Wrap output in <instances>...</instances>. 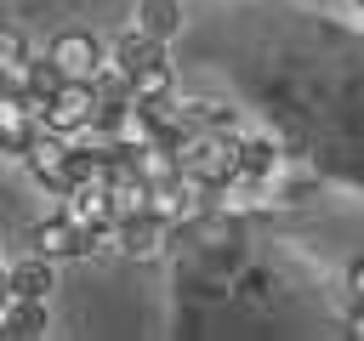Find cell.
Instances as JSON below:
<instances>
[{
	"label": "cell",
	"instance_id": "cell-12",
	"mask_svg": "<svg viewBox=\"0 0 364 341\" xmlns=\"http://www.w3.org/2000/svg\"><path fill=\"white\" fill-rule=\"evenodd\" d=\"M131 97L136 102H165L171 97V63L159 57V63H142L136 74H131Z\"/></svg>",
	"mask_w": 364,
	"mask_h": 341
},
{
	"label": "cell",
	"instance_id": "cell-14",
	"mask_svg": "<svg viewBox=\"0 0 364 341\" xmlns=\"http://www.w3.org/2000/svg\"><path fill=\"white\" fill-rule=\"evenodd\" d=\"M11 57H28V51H23V28L0 17V63H11Z\"/></svg>",
	"mask_w": 364,
	"mask_h": 341
},
{
	"label": "cell",
	"instance_id": "cell-6",
	"mask_svg": "<svg viewBox=\"0 0 364 341\" xmlns=\"http://www.w3.org/2000/svg\"><path fill=\"white\" fill-rule=\"evenodd\" d=\"M0 335H17V341L46 335V296H17V290H6V301H0Z\"/></svg>",
	"mask_w": 364,
	"mask_h": 341
},
{
	"label": "cell",
	"instance_id": "cell-3",
	"mask_svg": "<svg viewBox=\"0 0 364 341\" xmlns=\"http://www.w3.org/2000/svg\"><path fill=\"white\" fill-rule=\"evenodd\" d=\"M46 57L57 63V74H63V80H91V74L102 68V45H97L85 28H68V34H57V40L46 45Z\"/></svg>",
	"mask_w": 364,
	"mask_h": 341
},
{
	"label": "cell",
	"instance_id": "cell-4",
	"mask_svg": "<svg viewBox=\"0 0 364 341\" xmlns=\"http://www.w3.org/2000/svg\"><path fill=\"white\" fill-rule=\"evenodd\" d=\"M68 148H74V142H68L63 131H46V125H40V131H34V142L23 148V159H28V170H34V176H40L46 188H57V193H63V170H68Z\"/></svg>",
	"mask_w": 364,
	"mask_h": 341
},
{
	"label": "cell",
	"instance_id": "cell-7",
	"mask_svg": "<svg viewBox=\"0 0 364 341\" xmlns=\"http://www.w3.org/2000/svg\"><path fill=\"white\" fill-rule=\"evenodd\" d=\"M114 239H119V250H125V256L148 261V256H159V250H165V222H154V216L142 210V216L114 222Z\"/></svg>",
	"mask_w": 364,
	"mask_h": 341
},
{
	"label": "cell",
	"instance_id": "cell-13",
	"mask_svg": "<svg viewBox=\"0 0 364 341\" xmlns=\"http://www.w3.org/2000/svg\"><path fill=\"white\" fill-rule=\"evenodd\" d=\"M57 85H63L57 63H51V57H28V91H23V97H40V102H46Z\"/></svg>",
	"mask_w": 364,
	"mask_h": 341
},
{
	"label": "cell",
	"instance_id": "cell-17",
	"mask_svg": "<svg viewBox=\"0 0 364 341\" xmlns=\"http://www.w3.org/2000/svg\"><path fill=\"white\" fill-rule=\"evenodd\" d=\"M358 11H364V0H358Z\"/></svg>",
	"mask_w": 364,
	"mask_h": 341
},
{
	"label": "cell",
	"instance_id": "cell-9",
	"mask_svg": "<svg viewBox=\"0 0 364 341\" xmlns=\"http://www.w3.org/2000/svg\"><path fill=\"white\" fill-rule=\"evenodd\" d=\"M136 28L165 45V40L182 28V6H176V0H142V6H136Z\"/></svg>",
	"mask_w": 364,
	"mask_h": 341
},
{
	"label": "cell",
	"instance_id": "cell-16",
	"mask_svg": "<svg viewBox=\"0 0 364 341\" xmlns=\"http://www.w3.org/2000/svg\"><path fill=\"white\" fill-rule=\"evenodd\" d=\"M347 335H353V341H364V307H353V318H347Z\"/></svg>",
	"mask_w": 364,
	"mask_h": 341
},
{
	"label": "cell",
	"instance_id": "cell-2",
	"mask_svg": "<svg viewBox=\"0 0 364 341\" xmlns=\"http://www.w3.org/2000/svg\"><path fill=\"white\" fill-rule=\"evenodd\" d=\"M63 216L80 227V233H102L114 227V205H108V182H80V188H63Z\"/></svg>",
	"mask_w": 364,
	"mask_h": 341
},
{
	"label": "cell",
	"instance_id": "cell-15",
	"mask_svg": "<svg viewBox=\"0 0 364 341\" xmlns=\"http://www.w3.org/2000/svg\"><path fill=\"white\" fill-rule=\"evenodd\" d=\"M347 290H353V301H358V307H364V256H358V261H353V273H347Z\"/></svg>",
	"mask_w": 364,
	"mask_h": 341
},
{
	"label": "cell",
	"instance_id": "cell-1",
	"mask_svg": "<svg viewBox=\"0 0 364 341\" xmlns=\"http://www.w3.org/2000/svg\"><path fill=\"white\" fill-rule=\"evenodd\" d=\"M91 119H97V91H91V80H63V85L46 97V114H40V125H46V131H63V136L91 131Z\"/></svg>",
	"mask_w": 364,
	"mask_h": 341
},
{
	"label": "cell",
	"instance_id": "cell-5",
	"mask_svg": "<svg viewBox=\"0 0 364 341\" xmlns=\"http://www.w3.org/2000/svg\"><path fill=\"white\" fill-rule=\"evenodd\" d=\"M34 250L46 261H68V256H91V233H80L68 216H46L34 227Z\"/></svg>",
	"mask_w": 364,
	"mask_h": 341
},
{
	"label": "cell",
	"instance_id": "cell-10",
	"mask_svg": "<svg viewBox=\"0 0 364 341\" xmlns=\"http://www.w3.org/2000/svg\"><path fill=\"white\" fill-rule=\"evenodd\" d=\"M6 284L17 290V296H46L51 284H57V273H51V261L34 250L28 261H11V273H6Z\"/></svg>",
	"mask_w": 364,
	"mask_h": 341
},
{
	"label": "cell",
	"instance_id": "cell-11",
	"mask_svg": "<svg viewBox=\"0 0 364 341\" xmlns=\"http://www.w3.org/2000/svg\"><path fill=\"white\" fill-rule=\"evenodd\" d=\"M279 170V148L267 142V136H250V142H239V176H250V182H267Z\"/></svg>",
	"mask_w": 364,
	"mask_h": 341
},
{
	"label": "cell",
	"instance_id": "cell-8",
	"mask_svg": "<svg viewBox=\"0 0 364 341\" xmlns=\"http://www.w3.org/2000/svg\"><path fill=\"white\" fill-rule=\"evenodd\" d=\"M159 57H165V51H159V40H148L142 28H131V34H119V40H114V63H108V68H119V74L131 80L142 63H159Z\"/></svg>",
	"mask_w": 364,
	"mask_h": 341
}]
</instances>
